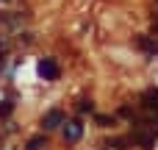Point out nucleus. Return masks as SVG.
Returning <instances> with one entry per match:
<instances>
[{"instance_id":"obj_1","label":"nucleus","mask_w":158,"mask_h":150,"mask_svg":"<svg viewBox=\"0 0 158 150\" xmlns=\"http://www.w3.org/2000/svg\"><path fill=\"white\" fill-rule=\"evenodd\" d=\"M158 134L150 128H133L131 131V145H136L139 150H156Z\"/></svg>"},{"instance_id":"obj_2","label":"nucleus","mask_w":158,"mask_h":150,"mask_svg":"<svg viewBox=\"0 0 158 150\" xmlns=\"http://www.w3.org/2000/svg\"><path fill=\"white\" fill-rule=\"evenodd\" d=\"M139 106H142L144 114H150V117H156V120H158V89H156V86H150V89L142 92Z\"/></svg>"},{"instance_id":"obj_3","label":"nucleus","mask_w":158,"mask_h":150,"mask_svg":"<svg viewBox=\"0 0 158 150\" xmlns=\"http://www.w3.org/2000/svg\"><path fill=\"white\" fill-rule=\"evenodd\" d=\"M61 136H64L67 145L81 142V136H83V125H81V120H64V125H61Z\"/></svg>"},{"instance_id":"obj_4","label":"nucleus","mask_w":158,"mask_h":150,"mask_svg":"<svg viewBox=\"0 0 158 150\" xmlns=\"http://www.w3.org/2000/svg\"><path fill=\"white\" fill-rule=\"evenodd\" d=\"M64 120H67V117H64V111H61V109H50V111L42 117V128H44V134H47V131L61 128V125H64Z\"/></svg>"},{"instance_id":"obj_5","label":"nucleus","mask_w":158,"mask_h":150,"mask_svg":"<svg viewBox=\"0 0 158 150\" xmlns=\"http://www.w3.org/2000/svg\"><path fill=\"white\" fill-rule=\"evenodd\" d=\"M39 75H42L44 81H56V78L61 75V67L56 64V58H42V61H39Z\"/></svg>"},{"instance_id":"obj_6","label":"nucleus","mask_w":158,"mask_h":150,"mask_svg":"<svg viewBox=\"0 0 158 150\" xmlns=\"http://www.w3.org/2000/svg\"><path fill=\"white\" fill-rule=\"evenodd\" d=\"M133 45H136L139 50H144V53H156L158 50V42L150 39L147 33H136V36H133Z\"/></svg>"},{"instance_id":"obj_7","label":"nucleus","mask_w":158,"mask_h":150,"mask_svg":"<svg viewBox=\"0 0 158 150\" xmlns=\"http://www.w3.org/2000/svg\"><path fill=\"white\" fill-rule=\"evenodd\" d=\"M103 148L106 150H128L131 148V136H111V139L103 142Z\"/></svg>"},{"instance_id":"obj_8","label":"nucleus","mask_w":158,"mask_h":150,"mask_svg":"<svg viewBox=\"0 0 158 150\" xmlns=\"http://www.w3.org/2000/svg\"><path fill=\"white\" fill-rule=\"evenodd\" d=\"M44 148H47V136L44 134H36V136H31L25 142V150H44Z\"/></svg>"},{"instance_id":"obj_9","label":"nucleus","mask_w":158,"mask_h":150,"mask_svg":"<svg viewBox=\"0 0 158 150\" xmlns=\"http://www.w3.org/2000/svg\"><path fill=\"white\" fill-rule=\"evenodd\" d=\"M97 128H114L117 125V114H94Z\"/></svg>"},{"instance_id":"obj_10","label":"nucleus","mask_w":158,"mask_h":150,"mask_svg":"<svg viewBox=\"0 0 158 150\" xmlns=\"http://www.w3.org/2000/svg\"><path fill=\"white\" fill-rule=\"evenodd\" d=\"M78 114H94V100L92 97H81L78 100Z\"/></svg>"},{"instance_id":"obj_11","label":"nucleus","mask_w":158,"mask_h":150,"mask_svg":"<svg viewBox=\"0 0 158 150\" xmlns=\"http://www.w3.org/2000/svg\"><path fill=\"white\" fill-rule=\"evenodd\" d=\"M11 109H14V103H11V100H3V106H0V120H3V117H8V114H11Z\"/></svg>"},{"instance_id":"obj_12","label":"nucleus","mask_w":158,"mask_h":150,"mask_svg":"<svg viewBox=\"0 0 158 150\" xmlns=\"http://www.w3.org/2000/svg\"><path fill=\"white\" fill-rule=\"evenodd\" d=\"M156 3H158V0H156Z\"/></svg>"}]
</instances>
